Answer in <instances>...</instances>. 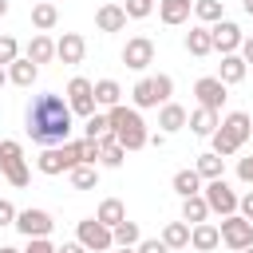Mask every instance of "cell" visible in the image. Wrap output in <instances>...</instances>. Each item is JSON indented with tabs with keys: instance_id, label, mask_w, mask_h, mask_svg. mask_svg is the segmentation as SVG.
<instances>
[{
	"instance_id": "6da1fadb",
	"label": "cell",
	"mask_w": 253,
	"mask_h": 253,
	"mask_svg": "<svg viewBox=\"0 0 253 253\" xmlns=\"http://www.w3.org/2000/svg\"><path fill=\"white\" fill-rule=\"evenodd\" d=\"M24 130H28V138L40 142L43 150H47V146H63V142H71L75 115H71V107H67L63 95L47 91V95H36V99L28 103V111H24Z\"/></svg>"
},
{
	"instance_id": "7a4b0ae2",
	"label": "cell",
	"mask_w": 253,
	"mask_h": 253,
	"mask_svg": "<svg viewBox=\"0 0 253 253\" xmlns=\"http://www.w3.org/2000/svg\"><path fill=\"white\" fill-rule=\"evenodd\" d=\"M111 115V134H115V142L123 146V150H142L146 142H150V130H146V123H142V115L134 111V107H111L107 111Z\"/></svg>"
},
{
	"instance_id": "3957f363",
	"label": "cell",
	"mask_w": 253,
	"mask_h": 253,
	"mask_svg": "<svg viewBox=\"0 0 253 253\" xmlns=\"http://www.w3.org/2000/svg\"><path fill=\"white\" fill-rule=\"evenodd\" d=\"M253 138V119L245 115V111H229L225 119H221V126L213 130V154H221V158H233L245 142Z\"/></svg>"
},
{
	"instance_id": "277c9868",
	"label": "cell",
	"mask_w": 253,
	"mask_h": 253,
	"mask_svg": "<svg viewBox=\"0 0 253 253\" xmlns=\"http://www.w3.org/2000/svg\"><path fill=\"white\" fill-rule=\"evenodd\" d=\"M170 95H174V79H170V75H142V79L134 83V91H130L134 111L162 107V103H170Z\"/></svg>"
},
{
	"instance_id": "5b68a950",
	"label": "cell",
	"mask_w": 253,
	"mask_h": 253,
	"mask_svg": "<svg viewBox=\"0 0 253 253\" xmlns=\"http://www.w3.org/2000/svg\"><path fill=\"white\" fill-rule=\"evenodd\" d=\"M36 166H40V174H47V178H55V174H71L75 166H83V146L79 142H63V146H47L40 158H36Z\"/></svg>"
},
{
	"instance_id": "8992f818",
	"label": "cell",
	"mask_w": 253,
	"mask_h": 253,
	"mask_svg": "<svg viewBox=\"0 0 253 253\" xmlns=\"http://www.w3.org/2000/svg\"><path fill=\"white\" fill-rule=\"evenodd\" d=\"M0 174H4L12 186H28V182H32V170H28L24 146H20L16 138H4V142H0Z\"/></svg>"
},
{
	"instance_id": "52a82bcc",
	"label": "cell",
	"mask_w": 253,
	"mask_h": 253,
	"mask_svg": "<svg viewBox=\"0 0 253 253\" xmlns=\"http://www.w3.org/2000/svg\"><path fill=\"white\" fill-rule=\"evenodd\" d=\"M75 241L87 253H107V249H115V229H107L99 217H83L75 225Z\"/></svg>"
},
{
	"instance_id": "ba28073f",
	"label": "cell",
	"mask_w": 253,
	"mask_h": 253,
	"mask_svg": "<svg viewBox=\"0 0 253 253\" xmlns=\"http://www.w3.org/2000/svg\"><path fill=\"white\" fill-rule=\"evenodd\" d=\"M63 99H67L71 115H79V119H91V115L99 111V103H95V83H91V79H83V75H75V79L67 83Z\"/></svg>"
},
{
	"instance_id": "9c48e42d",
	"label": "cell",
	"mask_w": 253,
	"mask_h": 253,
	"mask_svg": "<svg viewBox=\"0 0 253 253\" xmlns=\"http://www.w3.org/2000/svg\"><path fill=\"white\" fill-rule=\"evenodd\" d=\"M202 198H206L210 213H221V217L237 213V206H241V198L233 194V186H229L225 178H213V182H206V186H202Z\"/></svg>"
},
{
	"instance_id": "30bf717a",
	"label": "cell",
	"mask_w": 253,
	"mask_h": 253,
	"mask_svg": "<svg viewBox=\"0 0 253 253\" xmlns=\"http://www.w3.org/2000/svg\"><path fill=\"white\" fill-rule=\"evenodd\" d=\"M221 245H229L233 253H241V249H249L253 245V221L249 217H241V213H229V217H221Z\"/></svg>"
},
{
	"instance_id": "8fae6325",
	"label": "cell",
	"mask_w": 253,
	"mask_h": 253,
	"mask_svg": "<svg viewBox=\"0 0 253 253\" xmlns=\"http://www.w3.org/2000/svg\"><path fill=\"white\" fill-rule=\"evenodd\" d=\"M16 229H20L24 237H47V233L55 229V217H51L47 210L28 206V210H20V213H16Z\"/></svg>"
},
{
	"instance_id": "7c38bea8",
	"label": "cell",
	"mask_w": 253,
	"mask_h": 253,
	"mask_svg": "<svg viewBox=\"0 0 253 253\" xmlns=\"http://www.w3.org/2000/svg\"><path fill=\"white\" fill-rule=\"evenodd\" d=\"M210 36H213V51H221V55H233V51H241V43H245V32H241L233 20H217V24L210 28Z\"/></svg>"
},
{
	"instance_id": "4fadbf2b",
	"label": "cell",
	"mask_w": 253,
	"mask_h": 253,
	"mask_svg": "<svg viewBox=\"0 0 253 253\" xmlns=\"http://www.w3.org/2000/svg\"><path fill=\"white\" fill-rule=\"evenodd\" d=\"M123 63H126L130 71H146V67L154 63V40H146V36L126 40V47H123Z\"/></svg>"
},
{
	"instance_id": "5bb4252c",
	"label": "cell",
	"mask_w": 253,
	"mask_h": 253,
	"mask_svg": "<svg viewBox=\"0 0 253 253\" xmlns=\"http://www.w3.org/2000/svg\"><path fill=\"white\" fill-rule=\"evenodd\" d=\"M225 83L217 79V75H202L198 83H194V95H198V107H210V111H221V103H225Z\"/></svg>"
},
{
	"instance_id": "9a60e30c",
	"label": "cell",
	"mask_w": 253,
	"mask_h": 253,
	"mask_svg": "<svg viewBox=\"0 0 253 253\" xmlns=\"http://www.w3.org/2000/svg\"><path fill=\"white\" fill-rule=\"evenodd\" d=\"M83 51H87V40L79 36V32H63L59 40H55V59L59 63H83Z\"/></svg>"
},
{
	"instance_id": "2e32d148",
	"label": "cell",
	"mask_w": 253,
	"mask_h": 253,
	"mask_svg": "<svg viewBox=\"0 0 253 253\" xmlns=\"http://www.w3.org/2000/svg\"><path fill=\"white\" fill-rule=\"evenodd\" d=\"M217 245H221V229H217L213 221H202V225L190 229V249H198V253H213Z\"/></svg>"
},
{
	"instance_id": "e0dca14e",
	"label": "cell",
	"mask_w": 253,
	"mask_h": 253,
	"mask_svg": "<svg viewBox=\"0 0 253 253\" xmlns=\"http://www.w3.org/2000/svg\"><path fill=\"white\" fill-rule=\"evenodd\" d=\"M24 55H28L36 67H40V63H51V59H55V40H51V36H43V32H36V36L28 40Z\"/></svg>"
},
{
	"instance_id": "ac0fdd59",
	"label": "cell",
	"mask_w": 253,
	"mask_h": 253,
	"mask_svg": "<svg viewBox=\"0 0 253 253\" xmlns=\"http://www.w3.org/2000/svg\"><path fill=\"white\" fill-rule=\"evenodd\" d=\"M249 75V63L241 59V51H233V55H221V67H217V79L225 83V87H233V83H241Z\"/></svg>"
},
{
	"instance_id": "d6986e66",
	"label": "cell",
	"mask_w": 253,
	"mask_h": 253,
	"mask_svg": "<svg viewBox=\"0 0 253 253\" xmlns=\"http://www.w3.org/2000/svg\"><path fill=\"white\" fill-rule=\"evenodd\" d=\"M190 12H194V0H158V16H162V24H170V28L186 24Z\"/></svg>"
},
{
	"instance_id": "ffe728a7",
	"label": "cell",
	"mask_w": 253,
	"mask_h": 253,
	"mask_svg": "<svg viewBox=\"0 0 253 253\" xmlns=\"http://www.w3.org/2000/svg\"><path fill=\"white\" fill-rule=\"evenodd\" d=\"M95 28H99V32H123V28H126L123 4H103V8L95 12Z\"/></svg>"
},
{
	"instance_id": "44dd1931",
	"label": "cell",
	"mask_w": 253,
	"mask_h": 253,
	"mask_svg": "<svg viewBox=\"0 0 253 253\" xmlns=\"http://www.w3.org/2000/svg\"><path fill=\"white\" fill-rule=\"evenodd\" d=\"M186 123H190L186 107H178V103H162V107H158V126H162V134H174V130H182Z\"/></svg>"
},
{
	"instance_id": "7402d4cb",
	"label": "cell",
	"mask_w": 253,
	"mask_h": 253,
	"mask_svg": "<svg viewBox=\"0 0 253 253\" xmlns=\"http://www.w3.org/2000/svg\"><path fill=\"white\" fill-rule=\"evenodd\" d=\"M198 138H213V130L221 126V119H217V111H210V107H198L194 115H190V123H186Z\"/></svg>"
},
{
	"instance_id": "603a6c76",
	"label": "cell",
	"mask_w": 253,
	"mask_h": 253,
	"mask_svg": "<svg viewBox=\"0 0 253 253\" xmlns=\"http://www.w3.org/2000/svg\"><path fill=\"white\" fill-rule=\"evenodd\" d=\"M186 51H190V55H198V59L213 51V36H210V28H206V24H198V28H190V32H186Z\"/></svg>"
},
{
	"instance_id": "cb8c5ba5",
	"label": "cell",
	"mask_w": 253,
	"mask_h": 253,
	"mask_svg": "<svg viewBox=\"0 0 253 253\" xmlns=\"http://www.w3.org/2000/svg\"><path fill=\"white\" fill-rule=\"evenodd\" d=\"M36 75H40V67H36L28 55H20L16 63H8V83H16V87H32Z\"/></svg>"
},
{
	"instance_id": "d4e9b609",
	"label": "cell",
	"mask_w": 253,
	"mask_h": 253,
	"mask_svg": "<svg viewBox=\"0 0 253 253\" xmlns=\"http://www.w3.org/2000/svg\"><path fill=\"white\" fill-rule=\"evenodd\" d=\"M95 217H99L107 229H115V225H123V221H126V206H123L119 198H103V202H99V210H95Z\"/></svg>"
},
{
	"instance_id": "484cf974",
	"label": "cell",
	"mask_w": 253,
	"mask_h": 253,
	"mask_svg": "<svg viewBox=\"0 0 253 253\" xmlns=\"http://www.w3.org/2000/svg\"><path fill=\"white\" fill-rule=\"evenodd\" d=\"M55 24H59V8H55V4H47V0H36V4H32V28L51 32Z\"/></svg>"
},
{
	"instance_id": "4316f807",
	"label": "cell",
	"mask_w": 253,
	"mask_h": 253,
	"mask_svg": "<svg viewBox=\"0 0 253 253\" xmlns=\"http://www.w3.org/2000/svg\"><path fill=\"white\" fill-rule=\"evenodd\" d=\"M194 170L202 174V182L225 178V158H221V154H213V150H206V154H198V166H194Z\"/></svg>"
},
{
	"instance_id": "83f0119b",
	"label": "cell",
	"mask_w": 253,
	"mask_h": 253,
	"mask_svg": "<svg viewBox=\"0 0 253 253\" xmlns=\"http://www.w3.org/2000/svg\"><path fill=\"white\" fill-rule=\"evenodd\" d=\"M123 158H126V150L115 142V134H111V138H99V166L119 170V166H123Z\"/></svg>"
},
{
	"instance_id": "f1b7e54d",
	"label": "cell",
	"mask_w": 253,
	"mask_h": 253,
	"mask_svg": "<svg viewBox=\"0 0 253 253\" xmlns=\"http://www.w3.org/2000/svg\"><path fill=\"white\" fill-rule=\"evenodd\" d=\"M170 186H174L178 198H194V194H202V174L198 170H178Z\"/></svg>"
},
{
	"instance_id": "f546056e",
	"label": "cell",
	"mask_w": 253,
	"mask_h": 253,
	"mask_svg": "<svg viewBox=\"0 0 253 253\" xmlns=\"http://www.w3.org/2000/svg\"><path fill=\"white\" fill-rule=\"evenodd\" d=\"M206 217H210V206H206V198H202V194L182 198V221H186V225H202Z\"/></svg>"
},
{
	"instance_id": "4dcf8cb0",
	"label": "cell",
	"mask_w": 253,
	"mask_h": 253,
	"mask_svg": "<svg viewBox=\"0 0 253 253\" xmlns=\"http://www.w3.org/2000/svg\"><path fill=\"white\" fill-rule=\"evenodd\" d=\"M95 103L107 107V111L119 107V103H123V87H119L115 79H99V83H95Z\"/></svg>"
},
{
	"instance_id": "1f68e13d",
	"label": "cell",
	"mask_w": 253,
	"mask_h": 253,
	"mask_svg": "<svg viewBox=\"0 0 253 253\" xmlns=\"http://www.w3.org/2000/svg\"><path fill=\"white\" fill-rule=\"evenodd\" d=\"M162 241H166V249H190V225L186 221H166Z\"/></svg>"
},
{
	"instance_id": "d6a6232c",
	"label": "cell",
	"mask_w": 253,
	"mask_h": 253,
	"mask_svg": "<svg viewBox=\"0 0 253 253\" xmlns=\"http://www.w3.org/2000/svg\"><path fill=\"white\" fill-rule=\"evenodd\" d=\"M142 241V229H138V221H123V225H115V249H134Z\"/></svg>"
},
{
	"instance_id": "836d02e7",
	"label": "cell",
	"mask_w": 253,
	"mask_h": 253,
	"mask_svg": "<svg viewBox=\"0 0 253 253\" xmlns=\"http://www.w3.org/2000/svg\"><path fill=\"white\" fill-rule=\"evenodd\" d=\"M194 16L206 28H213L217 20H225V8H221V0H194Z\"/></svg>"
},
{
	"instance_id": "e575fe53",
	"label": "cell",
	"mask_w": 253,
	"mask_h": 253,
	"mask_svg": "<svg viewBox=\"0 0 253 253\" xmlns=\"http://www.w3.org/2000/svg\"><path fill=\"white\" fill-rule=\"evenodd\" d=\"M83 138H95V142H99V138H111V115H99V111H95V115L83 123Z\"/></svg>"
},
{
	"instance_id": "d590c367",
	"label": "cell",
	"mask_w": 253,
	"mask_h": 253,
	"mask_svg": "<svg viewBox=\"0 0 253 253\" xmlns=\"http://www.w3.org/2000/svg\"><path fill=\"white\" fill-rule=\"evenodd\" d=\"M67 178H71L75 190H95V186H99V166H75Z\"/></svg>"
},
{
	"instance_id": "8d00e7d4",
	"label": "cell",
	"mask_w": 253,
	"mask_h": 253,
	"mask_svg": "<svg viewBox=\"0 0 253 253\" xmlns=\"http://www.w3.org/2000/svg\"><path fill=\"white\" fill-rule=\"evenodd\" d=\"M123 12H126V20H146L154 12V0H126Z\"/></svg>"
},
{
	"instance_id": "74e56055",
	"label": "cell",
	"mask_w": 253,
	"mask_h": 253,
	"mask_svg": "<svg viewBox=\"0 0 253 253\" xmlns=\"http://www.w3.org/2000/svg\"><path fill=\"white\" fill-rule=\"evenodd\" d=\"M16 59H20L16 36H0V67H8V63H16Z\"/></svg>"
},
{
	"instance_id": "f35d334b",
	"label": "cell",
	"mask_w": 253,
	"mask_h": 253,
	"mask_svg": "<svg viewBox=\"0 0 253 253\" xmlns=\"http://www.w3.org/2000/svg\"><path fill=\"white\" fill-rule=\"evenodd\" d=\"M134 249H138V253H170V249H166V241H162V237H142V241H138V245H134Z\"/></svg>"
},
{
	"instance_id": "ab89813d",
	"label": "cell",
	"mask_w": 253,
	"mask_h": 253,
	"mask_svg": "<svg viewBox=\"0 0 253 253\" xmlns=\"http://www.w3.org/2000/svg\"><path fill=\"white\" fill-rule=\"evenodd\" d=\"M16 213H20V210H16L8 198H0V225H16Z\"/></svg>"
},
{
	"instance_id": "60d3db41",
	"label": "cell",
	"mask_w": 253,
	"mask_h": 253,
	"mask_svg": "<svg viewBox=\"0 0 253 253\" xmlns=\"http://www.w3.org/2000/svg\"><path fill=\"white\" fill-rule=\"evenodd\" d=\"M237 178H241L245 186H253V154H249V158H237Z\"/></svg>"
},
{
	"instance_id": "b9f144b4",
	"label": "cell",
	"mask_w": 253,
	"mask_h": 253,
	"mask_svg": "<svg viewBox=\"0 0 253 253\" xmlns=\"http://www.w3.org/2000/svg\"><path fill=\"white\" fill-rule=\"evenodd\" d=\"M24 253H55V245L47 237H28V249Z\"/></svg>"
},
{
	"instance_id": "7bdbcfd3",
	"label": "cell",
	"mask_w": 253,
	"mask_h": 253,
	"mask_svg": "<svg viewBox=\"0 0 253 253\" xmlns=\"http://www.w3.org/2000/svg\"><path fill=\"white\" fill-rule=\"evenodd\" d=\"M237 213L253 221V190H249V194H241V206H237Z\"/></svg>"
},
{
	"instance_id": "ee69618b",
	"label": "cell",
	"mask_w": 253,
	"mask_h": 253,
	"mask_svg": "<svg viewBox=\"0 0 253 253\" xmlns=\"http://www.w3.org/2000/svg\"><path fill=\"white\" fill-rule=\"evenodd\" d=\"M55 253H87V249H83V245H79V241H63V245H59V249H55Z\"/></svg>"
},
{
	"instance_id": "f6af8a7d",
	"label": "cell",
	"mask_w": 253,
	"mask_h": 253,
	"mask_svg": "<svg viewBox=\"0 0 253 253\" xmlns=\"http://www.w3.org/2000/svg\"><path fill=\"white\" fill-rule=\"evenodd\" d=\"M241 59L253 63V36H245V43H241Z\"/></svg>"
},
{
	"instance_id": "bcb514c9",
	"label": "cell",
	"mask_w": 253,
	"mask_h": 253,
	"mask_svg": "<svg viewBox=\"0 0 253 253\" xmlns=\"http://www.w3.org/2000/svg\"><path fill=\"white\" fill-rule=\"evenodd\" d=\"M241 8H245V16H253V0H241Z\"/></svg>"
},
{
	"instance_id": "7dc6e473",
	"label": "cell",
	"mask_w": 253,
	"mask_h": 253,
	"mask_svg": "<svg viewBox=\"0 0 253 253\" xmlns=\"http://www.w3.org/2000/svg\"><path fill=\"white\" fill-rule=\"evenodd\" d=\"M0 253H24V249H16V245H0Z\"/></svg>"
},
{
	"instance_id": "c3c4849f",
	"label": "cell",
	"mask_w": 253,
	"mask_h": 253,
	"mask_svg": "<svg viewBox=\"0 0 253 253\" xmlns=\"http://www.w3.org/2000/svg\"><path fill=\"white\" fill-rule=\"evenodd\" d=\"M4 83H8V67H0V87H4Z\"/></svg>"
},
{
	"instance_id": "681fc988",
	"label": "cell",
	"mask_w": 253,
	"mask_h": 253,
	"mask_svg": "<svg viewBox=\"0 0 253 253\" xmlns=\"http://www.w3.org/2000/svg\"><path fill=\"white\" fill-rule=\"evenodd\" d=\"M0 16H8V0H0Z\"/></svg>"
},
{
	"instance_id": "f907efd6",
	"label": "cell",
	"mask_w": 253,
	"mask_h": 253,
	"mask_svg": "<svg viewBox=\"0 0 253 253\" xmlns=\"http://www.w3.org/2000/svg\"><path fill=\"white\" fill-rule=\"evenodd\" d=\"M115 253H138V249H115Z\"/></svg>"
},
{
	"instance_id": "816d5d0a",
	"label": "cell",
	"mask_w": 253,
	"mask_h": 253,
	"mask_svg": "<svg viewBox=\"0 0 253 253\" xmlns=\"http://www.w3.org/2000/svg\"><path fill=\"white\" fill-rule=\"evenodd\" d=\"M241 253H253V245H249V249H241Z\"/></svg>"
},
{
	"instance_id": "f5cc1de1",
	"label": "cell",
	"mask_w": 253,
	"mask_h": 253,
	"mask_svg": "<svg viewBox=\"0 0 253 253\" xmlns=\"http://www.w3.org/2000/svg\"><path fill=\"white\" fill-rule=\"evenodd\" d=\"M47 4H55V0H47Z\"/></svg>"
}]
</instances>
